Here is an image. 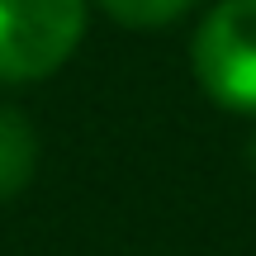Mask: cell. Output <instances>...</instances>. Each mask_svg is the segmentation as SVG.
<instances>
[{"label": "cell", "mask_w": 256, "mask_h": 256, "mask_svg": "<svg viewBox=\"0 0 256 256\" xmlns=\"http://www.w3.org/2000/svg\"><path fill=\"white\" fill-rule=\"evenodd\" d=\"M90 0H0V86H34L76 57Z\"/></svg>", "instance_id": "6da1fadb"}, {"label": "cell", "mask_w": 256, "mask_h": 256, "mask_svg": "<svg viewBox=\"0 0 256 256\" xmlns=\"http://www.w3.org/2000/svg\"><path fill=\"white\" fill-rule=\"evenodd\" d=\"M190 66L218 110L256 124V0H218L200 19Z\"/></svg>", "instance_id": "7a4b0ae2"}, {"label": "cell", "mask_w": 256, "mask_h": 256, "mask_svg": "<svg viewBox=\"0 0 256 256\" xmlns=\"http://www.w3.org/2000/svg\"><path fill=\"white\" fill-rule=\"evenodd\" d=\"M38 162H43V138L34 119L14 104H0V204L19 200L34 185Z\"/></svg>", "instance_id": "3957f363"}, {"label": "cell", "mask_w": 256, "mask_h": 256, "mask_svg": "<svg viewBox=\"0 0 256 256\" xmlns=\"http://www.w3.org/2000/svg\"><path fill=\"white\" fill-rule=\"evenodd\" d=\"M104 10V19H114L119 28H133V34H152V28L180 24L200 0H95Z\"/></svg>", "instance_id": "277c9868"}]
</instances>
